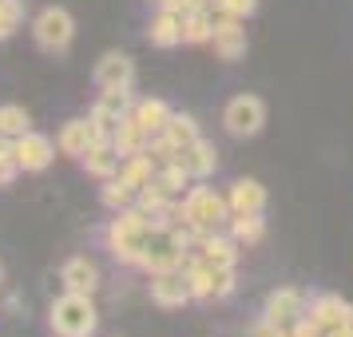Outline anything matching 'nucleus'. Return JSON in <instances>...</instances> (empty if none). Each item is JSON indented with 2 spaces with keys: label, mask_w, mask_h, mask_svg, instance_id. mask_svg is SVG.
<instances>
[{
  "label": "nucleus",
  "mask_w": 353,
  "mask_h": 337,
  "mask_svg": "<svg viewBox=\"0 0 353 337\" xmlns=\"http://www.w3.org/2000/svg\"><path fill=\"white\" fill-rule=\"evenodd\" d=\"M151 230H155V218H147L139 207L115 210L112 226H108V246H112V254L119 258L123 266H139Z\"/></svg>",
  "instance_id": "1"
},
{
  "label": "nucleus",
  "mask_w": 353,
  "mask_h": 337,
  "mask_svg": "<svg viewBox=\"0 0 353 337\" xmlns=\"http://www.w3.org/2000/svg\"><path fill=\"white\" fill-rule=\"evenodd\" d=\"M175 218L191 223L199 234H214L230 223V203H226V194L210 191V187H187V194L175 207Z\"/></svg>",
  "instance_id": "2"
},
{
  "label": "nucleus",
  "mask_w": 353,
  "mask_h": 337,
  "mask_svg": "<svg viewBox=\"0 0 353 337\" xmlns=\"http://www.w3.org/2000/svg\"><path fill=\"white\" fill-rule=\"evenodd\" d=\"M48 321H52V334L56 337H92L99 325L92 294H68L64 289V298L52 302Z\"/></svg>",
  "instance_id": "3"
},
{
  "label": "nucleus",
  "mask_w": 353,
  "mask_h": 337,
  "mask_svg": "<svg viewBox=\"0 0 353 337\" xmlns=\"http://www.w3.org/2000/svg\"><path fill=\"white\" fill-rule=\"evenodd\" d=\"M187 258H191V250H187L183 238L171 230V223H155V230H151V238H147V246H143V258H139V270H147V274L183 270Z\"/></svg>",
  "instance_id": "4"
},
{
  "label": "nucleus",
  "mask_w": 353,
  "mask_h": 337,
  "mask_svg": "<svg viewBox=\"0 0 353 337\" xmlns=\"http://www.w3.org/2000/svg\"><path fill=\"white\" fill-rule=\"evenodd\" d=\"M32 36L44 52H64L68 44H72V36H76V20L68 17L64 8L52 4V8H44V12L32 20Z\"/></svg>",
  "instance_id": "5"
},
{
  "label": "nucleus",
  "mask_w": 353,
  "mask_h": 337,
  "mask_svg": "<svg viewBox=\"0 0 353 337\" xmlns=\"http://www.w3.org/2000/svg\"><path fill=\"white\" fill-rule=\"evenodd\" d=\"M223 123H226V131H230L234 139H250V135H258L262 123H266V103H262L258 96H234L230 103H226Z\"/></svg>",
  "instance_id": "6"
},
{
  "label": "nucleus",
  "mask_w": 353,
  "mask_h": 337,
  "mask_svg": "<svg viewBox=\"0 0 353 337\" xmlns=\"http://www.w3.org/2000/svg\"><path fill=\"white\" fill-rule=\"evenodd\" d=\"M262 318L274 321L278 329H290L294 321L305 318V294L302 289H294V286L274 289L270 298H266V305H262Z\"/></svg>",
  "instance_id": "7"
},
{
  "label": "nucleus",
  "mask_w": 353,
  "mask_h": 337,
  "mask_svg": "<svg viewBox=\"0 0 353 337\" xmlns=\"http://www.w3.org/2000/svg\"><path fill=\"white\" fill-rule=\"evenodd\" d=\"M151 302L163 309H179V305L191 302V282L183 270H159L151 274Z\"/></svg>",
  "instance_id": "8"
},
{
  "label": "nucleus",
  "mask_w": 353,
  "mask_h": 337,
  "mask_svg": "<svg viewBox=\"0 0 353 337\" xmlns=\"http://www.w3.org/2000/svg\"><path fill=\"white\" fill-rule=\"evenodd\" d=\"M12 151H17L20 171H44L52 159H56V143L40 131H24L20 139H12Z\"/></svg>",
  "instance_id": "9"
},
{
  "label": "nucleus",
  "mask_w": 353,
  "mask_h": 337,
  "mask_svg": "<svg viewBox=\"0 0 353 337\" xmlns=\"http://www.w3.org/2000/svg\"><path fill=\"white\" fill-rule=\"evenodd\" d=\"M191 254H199L207 266H214V270H234L239 266V242L230 238V234H203L199 238V246H194Z\"/></svg>",
  "instance_id": "10"
},
{
  "label": "nucleus",
  "mask_w": 353,
  "mask_h": 337,
  "mask_svg": "<svg viewBox=\"0 0 353 337\" xmlns=\"http://www.w3.org/2000/svg\"><path fill=\"white\" fill-rule=\"evenodd\" d=\"M175 163H179V167H183L191 178H207V175H214V167H219V151H214V143H207V139L199 135L194 143L179 147Z\"/></svg>",
  "instance_id": "11"
},
{
  "label": "nucleus",
  "mask_w": 353,
  "mask_h": 337,
  "mask_svg": "<svg viewBox=\"0 0 353 337\" xmlns=\"http://www.w3.org/2000/svg\"><path fill=\"white\" fill-rule=\"evenodd\" d=\"M210 44H214V52H219V60H242V56H246V28H242V20L219 17L214 20Z\"/></svg>",
  "instance_id": "12"
},
{
  "label": "nucleus",
  "mask_w": 353,
  "mask_h": 337,
  "mask_svg": "<svg viewBox=\"0 0 353 337\" xmlns=\"http://www.w3.org/2000/svg\"><path fill=\"white\" fill-rule=\"evenodd\" d=\"M131 83H135V64H131V56L108 52L96 64V88L99 92H108V88H131Z\"/></svg>",
  "instance_id": "13"
},
{
  "label": "nucleus",
  "mask_w": 353,
  "mask_h": 337,
  "mask_svg": "<svg viewBox=\"0 0 353 337\" xmlns=\"http://www.w3.org/2000/svg\"><path fill=\"white\" fill-rule=\"evenodd\" d=\"M305 318L314 321L318 329H330L337 321H353V305L341 302L337 294H318V298L310 302V309H305Z\"/></svg>",
  "instance_id": "14"
},
{
  "label": "nucleus",
  "mask_w": 353,
  "mask_h": 337,
  "mask_svg": "<svg viewBox=\"0 0 353 337\" xmlns=\"http://www.w3.org/2000/svg\"><path fill=\"white\" fill-rule=\"evenodd\" d=\"M147 40L155 48H179L183 44V12H171V8H159L151 24H147Z\"/></svg>",
  "instance_id": "15"
},
{
  "label": "nucleus",
  "mask_w": 353,
  "mask_h": 337,
  "mask_svg": "<svg viewBox=\"0 0 353 337\" xmlns=\"http://www.w3.org/2000/svg\"><path fill=\"white\" fill-rule=\"evenodd\" d=\"M226 203H230V214H262L266 210V187L258 178H239L226 194Z\"/></svg>",
  "instance_id": "16"
},
{
  "label": "nucleus",
  "mask_w": 353,
  "mask_h": 337,
  "mask_svg": "<svg viewBox=\"0 0 353 337\" xmlns=\"http://www.w3.org/2000/svg\"><path fill=\"white\" fill-rule=\"evenodd\" d=\"M60 282H64L68 294H96V286H99L96 262H88V258H68L64 270H60Z\"/></svg>",
  "instance_id": "17"
},
{
  "label": "nucleus",
  "mask_w": 353,
  "mask_h": 337,
  "mask_svg": "<svg viewBox=\"0 0 353 337\" xmlns=\"http://www.w3.org/2000/svg\"><path fill=\"white\" fill-rule=\"evenodd\" d=\"M99 135H96V127H92V119H68L64 127H60V151L64 155H76V159H83L88 155V147L96 143Z\"/></svg>",
  "instance_id": "18"
},
{
  "label": "nucleus",
  "mask_w": 353,
  "mask_h": 337,
  "mask_svg": "<svg viewBox=\"0 0 353 337\" xmlns=\"http://www.w3.org/2000/svg\"><path fill=\"white\" fill-rule=\"evenodd\" d=\"M83 167H88V175H96V178L119 175V151H115L112 139H96V143L88 147V155H83Z\"/></svg>",
  "instance_id": "19"
},
{
  "label": "nucleus",
  "mask_w": 353,
  "mask_h": 337,
  "mask_svg": "<svg viewBox=\"0 0 353 337\" xmlns=\"http://www.w3.org/2000/svg\"><path fill=\"white\" fill-rule=\"evenodd\" d=\"M147 139H151V135L139 127V119H135L131 112L115 123L112 143H115V151H119V159H123V155H139V151H147Z\"/></svg>",
  "instance_id": "20"
},
{
  "label": "nucleus",
  "mask_w": 353,
  "mask_h": 337,
  "mask_svg": "<svg viewBox=\"0 0 353 337\" xmlns=\"http://www.w3.org/2000/svg\"><path fill=\"white\" fill-rule=\"evenodd\" d=\"M131 115L139 119V127H143L147 135H163L167 119H171V108H167L163 99H139V103L131 108Z\"/></svg>",
  "instance_id": "21"
},
{
  "label": "nucleus",
  "mask_w": 353,
  "mask_h": 337,
  "mask_svg": "<svg viewBox=\"0 0 353 337\" xmlns=\"http://www.w3.org/2000/svg\"><path fill=\"white\" fill-rule=\"evenodd\" d=\"M135 194H139V187H131L128 178L112 175V178H103L99 203H103L108 210H128V207H135Z\"/></svg>",
  "instance_id": "22"
},
{
  "label": "nucleus",
  "mask_w": 353,
  "mask_h": 337,
  "mask_svg": "<svg viewBox=\"0 0 353 337\" xmlns=\"http://www.w3.org/2000/svg\"><path fill=\"white\" fill-rule=\"evenodd\" d=\"M155 159L147 155V151H139V155H123L119 159V178H128L131 187H147L151 178H155Z\"/></svg>",
  "instance_id": "23"
},
{
  "label": "nucleus",
  "mask_w": 353,
  "mask_h": 337,
  "mask_svg": "<svg viewBox=\"0 0 353 337\" xmlns=\"http://www.w3.org/2000/svg\"><path fill=\"white\" fill-rule=\"evenodd\" d=\"M210 36H214V17L207 8L183 12V44H210Z\"/></svg>",
  "instance_id": "24"
},
{
  "label": "nucleus",
  "mask_w": 353,
  "mask_h": 337,
  "mask_svg": "<svg viewBox=\"0 0 353 337\" xmlns=\"http://www.w3.org/2000/svg\"><path fill=\"white\" fill-rule=\"evenodd\" d=\"M230 238L239 242V246H254V242H262V234H266V223H262V214H230Z\"/></svg>",
  "instance_id": "25"
},
{
  "label": "nucleus",
  "mask_w": 353,
  "mask_h": 337,
  "mask_svg": "<svg viewBox=\"0 0 353 337\" xmlns=\"http://www.w3.org/2000/svg\"><path fill=\"white\" fill-rule=\"evenodd\" d=\"M163 135H167L175 147H187V143H194V139H199V123H194V115H187V112H171L167 127H163Z\"/></svg>",
  "instance_id": "26"
},
{
  "label": "nucleus",
  "mask_w": 353,
  "mask_h": 337,
  "mask_svg": "<svg viewBox=\"0 0 353 337\" xmlns=\"http://www.w3.org/2000/svg\"><path fill=\"white\" fill-rule=\"evenodd\" d=\"M24 131H32L28 112H24L20 103H4V108H0V135H4V139H20Z\"/></svg>",
  "instance_id": "27"
},
{
  "label": "nucleus",
  "mask_w": 353,
  "mask_h": 337,
  "mask_svg": "<svg viewBox=\"0 0 353 337\" xmlns=\"http://www.w3.org/2000/svg\"><path fill=\"white\" fill-rule=\"evenodd\" d=\"M155 183H159L171 198H183V194H187V187H191V175H187L179 163H163L159 171H155Z\"/></svg>",
  "instance_id": "28"
},
{
  "label": "nucleus",
  "mask_w": 353,
  "mask_h": 337,
  "mask_svg": "<svg viewBox=\"0 0 353 337\" xmlns=\"http://www.w3.org/2000/svg\"><path fill=\"white\" fill-rule=\"evenodd\" d=\"M96 103L103 108V112H112V115H119V119H123V115L131 112V88H108Z\"/></svg>",
  "instance_id": "29"
},
{
  "label": "nucleus",
  "mask_w": 353,
  "mask_h": 337,
  "mask_svg": "<svg viewBox=\"0 0 353 337\" xmlns=\"http://www.w3.org/2000/svg\"><path fill=\"white\" fill-rule=\"evenodd\" d=\"M17 175H20V163H17V151H12V139L0 135V187H8Z\"/></svg>",
  "instance_id": "30"
},
{
  "label": "nucleus",
  "mask_w": 353,
  "mask_h": 337,
  "mask_svg": "<svg viewBox=\"0 0 353 337\" xmlns=\"http://www.w3.org/2000/svg\"><path fill=\"white\" fill-rule=\"evenodd\" d=\"M20 20H24V8H20V0H0V40H8V36L17 32Z\"/></svg>",
  "instance_id": "31"
},
{
  "label": "nucleus",
  "mask_w": 353,
  "mask_h": 337,
  "mask_svg": "<svg viewBox=\"0 0 353 337\" xmlns=\"http://www.w3.org/2000/svg\"><path fill=\"white\" fill-rule=\"evenodd\" d=\"M147 155L155 159V167H163V163H175V155H179V147L167 139V135H151L147 139Z\"/></svg>",
  "instance_id": "32"
},
{
  "label": "nucleus",
  "mask_w": 353,
  "mask_h": 337,
  "mask_svg": "<svg viewBox=\"0 0 353 337\" xmlns=\"http://www.w3.org/2000/svg\"><path fill=\"white\" fill-rule=\"evenodd\" d=\"M214 8H219V17H234V20H246V17H254L258 0H214Z\"/></svg>",
  "instance_id": "33"
},
{
  "label": "nucleus",
  "mask_w": 353,
  "mask_h": 337,
  "mask_svg": "<svg viewBox=\"0 0 353 337\" xmlns=\"http://www.w3.org/2000/svg\"><path fill=\"white\" fill-rule=\"evenodd\" d=\"M88 119H92V127H96V135L99 139H112L115 135V123H119V115H112V112H103V108H92V112H88Z\"/></svg>",
  "instance_id": "34"
},
{
  "label": "nucleus",
  "mask_w": 353,
  "mask_h": 337,
  "mask_svg": "<svg viewBox=\"0 0 353 337\" xmlns=\"http://www.w3.org/2000/svg\"><path fill=\"white\" fill-rule=\"evenodd\" d=\"M234 294V270H214V282H210V302H223Z\"/></svg>",
  "instance_id": "35"
},
{
  "label": "nucleus",
  "mask_w": 353,
  "mask_h": 337,
  "mask_svg": "<svg viewBox=\"0 0 353 337\" xmlns=\"http://www.w3.org/2000/svg\"><path fill=\"white\" fill-rule=\"evenodd\" d=\"M290 337H325V334H321L310 318H302V321H294V325H290Z\"/></svg>",
  "instance_id": "36"
},
{
  "label": "nucleus",
  "mask_w": 353,
  "mask_h": 337,
  "mask_svg": "<svg viewBox=\"0 0 353 337\" xmlns=\"http://www.w3.org/2000/svg\"><path fill=\"white\" fill-rule=\"evenodd\" d=\"M325 337H353V321H337V325H330V329H321Z\"/></svg>",
  "instance_id": "37"
},
{
  "label": "nucleus",
  "mask_w": 353,
  "mask_h": 337,
  "mask_svg": "<svg viewBox=\"0 0 353 337\" xmlns=\"http://www.w3.org/2000/svg\"><path fill=\"white\" fill-rule=\"evenodd\" d=\"M0 282H4V266H0Z\"/></svg>",
  "instance_id": "38"
}]
</instances>
